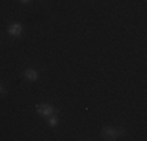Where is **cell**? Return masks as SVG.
<instances>
[{"mask_svg": "<svg viewBox=\"0 0 147 141\" xmlns=\"http://www.w3.org/2000/svg\"><path fill=\"white\" fill-rule=\"evenodd\" d=\"M38 113H39L41 116H50V115H53L55 110L50 107V105H47V104H41V105H38Z\"/></svg>", "mask_w": 147, "mask_h": 141, "instance_id": "6da1fadb", "label": "cell"}, {"mask_svg": "<svg viewBox=\"0 0 147 141\" xmlns=\"http://www.w3.org/2000/svg\"><path fill=\"white\" fill-rule=\"evenodd\" d=\"M8 33L13 35V36H19V35L22 33V25H20V24H13V25L9 27Z\"/></svg>", "mask_w": 147, "mask_h": 141, "instance_id": "3957f363", "label": "cell"}, {"mask_svg": "<svg viewBox=\"0 0 147 141\" xmlns=\"http://www.w3.org/2000/svg\"><path fill=\"white\" fill-rule=\"evenodd\" d=\"M102 136H103L105 140H114L117 136V130L111 129V127H107V129H103Z\"/></svg>", "mask_w": 147, "mask_h": 141, "instance_id": "7a4b0ae2", "label": "cell"}, {"mask_svg": "<svg viewBox=\"0 0 147 141\" xmlns=\"http://www.w3.org/2000/svg\"><path fill=\"white\" fill-rule=\"evenodd\" d=\"M20 2H24V3H27V2H30V0H20Z\"/></svg>", "mask_w": 147, "mask_h": 141, "instance_id": "8992f818", "label": "cell"}, {"mask_svg": "<svg viewBox=\"0 0 147 141\" xmlns=\"http://www.w3.org/2000/svg\"><path fill=\"white\" fill-rule=\"evenodd\" d=\"M0 93H2V86H0Z\"/></svg>", "mask_w": 147, "mask_h": 141, "instance_id": "52a82bcc", "label": "cell"}, {"mask_svg": "<svg viewBox=\"0 0 147 141\" xmlns=\"http://www.w3.org/2000/svg\"><path fill=\"white\" fill-rule=\"evenodd\" d=\"M25 79H28V80H31V82H34V80H38V72H36V70H33V69L25 70Z\"/></svg>", "mask_w": 147, "mask_h": 141, "instance_id": "277c9868", "label": "cell"}, {"mask_svg": "<svg viewBox=\"0 0 147 141\" xmlns=\"http://www.w3.org/2000/svg\"><path fill=\"white\" fill-rule=\"evenodd\" d=\"M57 124H58V118H57V116H53V115H50V116H49V125L55 127Z\"/></svg>", "mask_w": 147, "mask_h": 141, "instance_id": "5b68a950", "label": "cell"}]
</instances>
